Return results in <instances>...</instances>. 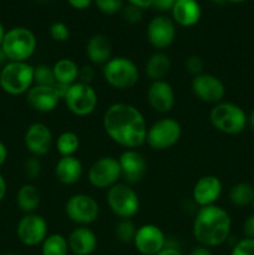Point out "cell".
I'll list each match as a JSON object with an SVG mask.
<instances>
[{
	"mask_svg": "<svg viewBox=\"0 0 254 255\" xmlns=\"http://www.w3.org/2000/svg\"><path fill=\"white\" fill-rule=\"evenodd\" d=\"M86 56L94 65L104 66L112 57V45L109 37L102 34H95L86 44Z\"/></svg>",
	"mask_w": 254,
	"mask_h": 255,
	"instance_id": "cb8c5ba5",
	"label": "cell"
},
{
	"mask_svg": "<svg viewBox=\"0 0 254 255\" xmlns=\"http://www.w3.org/2000/svg\"><path fill=\"white\" fill-rule=\"evenodd\" d=\"M37 39L34 32L27 27L16 26L5 31L1 42V51L7 61L26 62L35 54Z\"/></svg>",
	"mask_w": 254,
	"mask_h": 255,
	"instance_id": "277c9868",
	"label": "cell"
},
{
	"mask_svg": "<svg viewBox=\"0 0 254 255\" xmlns=\"http://www.w3.org/2000/svg\"><path fill=\"white\" fill-rule=\"evenodd\" d=\"M65 214L77 227H89L99 218L100 206L90 194L76 193L65 203Z\"/></svg>",
	"mask_w": 254,
	"mask_h": 255,
	"instance_id": "30bf717a",
	"label": "cell"
},
{
	"mask_svg": "<svg viewBox=\"0 0 254 255\" xmlns=\"http://www.w3.org/2000/svg\"><path fill=\"white\" fill-rule=\"evenodd\" d=\"M156 255H184V254L182 253L178 248H176V247L166 246L161 252H159V253H157Z\"/></svg>",
	"mask_w": 254,
	"mask_h": 255,
	"instance_id": "f6af8a7d",
	"label": "cell"
},
{
	"mask_svg": "<svg viewBox=\"0 0 254 255\" xmlns=\"http://www.w3.org/2000/svg\"><path fill=\"white\" fill-rule=\"evenodd\" d=\"M102 76L109 86L115 90H131L138 84V66L125 56H112L102 66Z\"/></svg>",
	"mask_w": 254,
	"mask_h": 255,
	"instance_id": "5b68a950",
	"label": "cell"
},
{
	"mask_svg": "<svg viewBox=\"0 0 254 255\" xmlns=\"http://www.w3.org/2000/svg\"><path fill=\"white\" fill-rule=\"evenodd\" d=\"M213 2H216V4H223L224 1H227V0H212Z\"/></svg>",
	"mask_w": 254,
	"mask_h": 255,
	"instance_id": "816d5d0a",
	"label": "cell"
},
{
	"mask_svg": "<svg viewBox=\"0 0 254 255\" xmlns=\"http://www.w3.org/2000/svg\"><path fill=\"white\" fill-rule=\"evenodd\" d=\"M147 40L158 51L171 46L176 37V24L164 15L154 16L147 26Z\"/></svg>",
	"mask_w": 254,
	"mask_h": 255,
	"instance_id": "9a60e30c",
	"label": "cell"
},
{
	"mask_svg": "<svg viewBox=\"0 0 254 255\" xmlns=\"http://www.w3.org/2000/svg\"><path fill=\"white\" fill-rule=\"evenodd\" d=\"M57 152L61 157L75 156L80 148V137L79 134L72 131H65L59 134L55 142Z\"/></svg>",
	"mask_w": 254,
	"mask_h": 255,
	"instance_id": "f1b7e54d",
	"label": "cell"
},
{
	"mask_svg": "<svg viewBox=\"0 0 254 255\" xmlns=\"http://www.w3.org/2000/svg\"><path fill=\"white\" fill-rule=\"evenodd\" d=\"M174 2H176V0H154L152 6L159 11H167V10H172Z\"/></svg>",
	"mask_w": 254,
	"mask_h": 255,
	"instance_id": "60d3db41",
	"label": "cell"
},
{
	"mask_svg": "<svg viewBox=\"0 0 254 255\" xmlns=\"http://www.w3.org/2000/svg\"><path fill=\"white\" fill-rule=\"evenodd\" d=\"M147 101L151 109L158 114H168L176 104V94L166 80L152 81L147 89Z\"/></svg>",
	"mask_w": 254,
	"mask_h": 255,
	"instance_id": "d6986e66",
	"label": "cell"
},
{
	"mask_svg": "<svg viewBox=\"0 0 254 255\" xmlns=\"http://www.w3.org/2000/svg\"><path fill=\"white\" fill-rule=\"evenodd\" d=\"M231 255H254V239H241L233 247Z\"/></svg>",
	"mask_w": 254,
	"mask_h": 255,
	"instance_id": "74e56055",
	"label": "cell"
},
{
	"mask_svg": "<svg viewBox=\"0 0 254 255\" xmlns=\"http://www.w3.org/2000/svg\"><path fill=\"white\" fill-rule=\"evenodd\" d=\"M7 159V148L1 141H0V167L5 163Z\"/></svg>",
	"mask_w": 254,
	"mask_h": 255,
	"instance_id": "7dc6e473",
	"label": "cell"
},
{
	"mask_svg": "<svg viewBox=\"0 0 254 255\" xmlns=\"http://www.w3.org/2000/svg\"><path fill=\"white\" fill-rule=\"evenodd\" d=\"M102 127L110 139L125 149L142 146L148 129L143 114L126 102H115L107 107L102 117Z\"/></svg>",
	"mask_w": 254,
	"mask_h": 255,
	"instance_id": "6da1fadb",
	"label": "cell"
},
{
	"mask_svg": "<svg viewBox=\"0 0 254 255\" xmlns=\"http://www.w3.org/2000/svg\"><path fill=\"white\" fill-rule=\"evenodd\" d=\"M50 36L54 41L64 42L67 41L70 37V29L65 22L55 21L50 26Z\"/></svg>",
	"mask_w": 254,
	"mask_h": 255,
	"instance_id": "836d02e7",
	"label": "cell"
},
{
	"mask_svg": "<svg viewBox=\"0 0 254 255\" xmlns=\"http://www.w3.org/2000/svg\"><path fill=\"white\" fill-rule=\"evenodd\" d=\"M121 178V168L119 159L112 156L100 157L90 166L87 179L90 184L97 189H109Z\"/></svg>",
	"mask_w": 254,
	"mask_h": 255,
	"instance_id": "8fae6325",
	"label": "cell"
},
{
	"mask_svg": "<svg viewBox=\"0 0 254 255\" xmlns=\"http://www.w3.org/2000/svg\"><path fill=\"white\" fill-rule=\"evenodd\" d=\"M251 207H252V209H253V212H254V199H253V202H252Z\"/></svg>",
	"mask_w": 254,
	"mask_h": 255,
	"instance_id": "f5cc1de1",
	"label": "cell"
},
{
	"mask_svg": "<svg viewBox=\"0 0 254 255\" xmlns=\"http://www.w3.org/2000/svg\"><path fill=\"white\" fill-rule=\"evenodd\" d=\"M136 232L137 227L132 219H120L115 227V237L124 244L133 243Z\"/></svg>",
	"mask_w": 254,
	"mask_h": 255,
	"instance_id": "4dcf8cb0",
	"label": "cell"
},
{
	"mask_svg": "<svg viewBox=\"0 0 254 255\" xmlns=\"http://www.w3.org/2000/svg\"><path fill=\"white\" fill-rule=\"evenodd\" d=\"M6 191H7V184L5 178L2 177V174L0 173V202L5 198L6 196Z\"/></svg>",
	"mask_w": 254,
	"mask_h": 255,
	"instance_id": "bcb514c9",
	"label": "cell"
},
{
	"mask_svg": "<svg viewBox=\"0 0 254 255\" xmlns=\"http://www.w3.org/2000/svg\"><path fill=\"white\" fill-rule=\"evenodd\" d=\"M243 233L246 238L254 239V212L244 221Z\"/></svg>",
	"mask_w": 254,
	"mask_h": 255,
	"instance_id": "ab89813d",
	"label": "cell"
},
{
	"mask_svg": "<svg viewBox=\"0 0 254 255\" xmlns=\"http://www.w3.org/2000/svg\"><path fill=\"white\" fill-rule=\"evenodd\" d=\"M191 86L194 96L206 104H219L226 96V85L223 81L219 77L207 72L194 76Z\"/></svg>",
	"mask_w": 254,
	"mask_h": 255,
	"instance_id": "4fadbf2b",
	"label": "cell"
},
{
	"mask_svg": "<svg viewBox=\"0 0 254 255\" xmlns=\"http://www.w3.org/2000/svg\"><path fill=\"white\" fill-rule=\"evenodd\" d=\"M26 104L34 111L47 114L52 112L59 106L61 97L55 86H37L34 85L25 95Z\"/></svg>",
	"mask_w": 254,
	"mask_h": 255,
	"instance_id": "ffe728a7",
	"label": "cell"
},
{
	"mask_svg": "<svg viewBox=\"0 0 254 255\" xmlns=\"http://www.w3.org/2000/svg\"><path fill=\"white\" fill-rule=\"evenodd\" d=\"M37 1H45V0H37Z\"/></svg>",
	"mask_w": 254,
	"mask_h": 255,
	"instance_id": "11a10c76",
	"label": "cell"
},
{
	"mask_svg": "<svg viewBox=\"0 0 254 255\" xmlns=\"http://www.w3.org/2000/svg\"><path fill=\"white\" fill-rule=\"evenodd\" d=\"M22 169H24L25 177H26L27 179H30V181H35V179L39 178L42 169L41 162H40L39 157H29V158L24 162V168Z\"/></svg>",
	"mask_w": 254,
	"mask_h": 255,
	"instance_id": "d6a6232c",
	"label": "cell"
},
{
	"mask_svg": "<svg viewBox=\"0 0 254 255\" xmlns=\"http://www.w3.org/2000/svg\"><path fill=\"white\" fill-rule=\"evenodd\" d=\"M79 65L74 60L67 59V57H62L52 65L56 84L65 85V86H71L75 82L79 81Z\"/></svg>",
	"mask_w": 254,
	"mask_h": 255,
	"instance_id": "484cf974",
	"label": "cell"
},
{
	"mask_svg": "<svg viewBox=\"0 0 254 255\" xmlns=\"http://www.w3.org/2000/svg\"><path fill=\"white\" fill-rule=\"evenodd\" d=\"M171 12L174 24L183 27L194 26L202 15L201 6L197 0H176Z\"/></svg>",
	"mask_w": 254,
	"mask_h": 255,
	"instance_id": "603a6c76",
	"label": "cell"
},
{
	"mask_svg": "<svg viewBox=\"0 0 254 255\" xmlns=\"http://www.w3.org/2000/svg\"><path fill=\"white\" fill-rule=\"evenodd\" d=\"M231 231V216L217 204L198 208L192 224V234L197 243L211 249L226 243Z\"/></svg>",
	"mask_w": 254,
	"mask_h": 255,
	"instance_id": "7a4b0ae2",
	"label": "cell"
},
{
	"mask_svg": "<svg viewBox=\"0 0 254 255\" xmlns=\"http://www.w3.org/2000/svg\"><path fill=\"white\" fill-rule=\"evenodd\" d=\"M67 1H69V4L71 5L72 7H75V9L84 10L87 9L94 0H67Z\"/></svg>",
	"mask_w": 254,
	"mask_h": 255,
	"instance_id": "b9f144b4",
	"label": "cell"
},
{
	"mask_svg": "<svg viewBox=\"0 0 254 255\" xmlns=\"http://www.w3.org/2000/svg\"><path fill=\"white\" fill-rule=\"evenodd\" d=\"M209 121L217 131L224 134H239L248 126V115L239 105L222 101L213 105L209 112Z\"/></svg>",
	"mask_w": 254,
	"mask_h": 255,
	"instance_id": "3957f363",
	"label": "cell"
},
{
	"mask_svg": "<svg viewBox=\"0 0 254 255\" xmlns=\"http://www.w3.org/2000/svg\"><path fill=\"white\" fill-rule=\"evenodd\" d=\"M55 177L64 186H72L81 179L84 167L81 161L75 156L60 157L55 164Z\"/></svg>",
	"mask_w": 254,
	"mask_h": 255,
	"instance_id": "7402d4cb",
	"label": "cell"
},
{
	"mask_svg": "<svg viewBox=\"0 0 254 255\" xmlns=\"http://www.w3.org/2000/svg\"><path fill=\"white\" fill-rule=\"evenodd\" d=\"M222 191H223V184L221 179L213 174H207L201 177L194 183L192 189V201L199 208L213 206L221 197Z\"/></svg>",
	"mask_w": 254,
	"mask_h": 255,
	"instance_id": "ac0fdd59",
	"label": "cell"
},
{
	"mask_svg": "<svg viewBox=\"0 0 254 255\" xmlns=\"http://www.w3.org/2000/svg\"><path fill=\"white\" fill-rule=\"evenodd\" d=\"M172 67V61L163 51H156L147 59L144 64V72L151 81H159L166 79Z\"/></svg>",
	"mask_w": 254,
	"mask_h": 255,
	"instance_id": "d4e9b609",
	"label": "cell"
},
{
	"mask_svg": "<svg viewBox=\"0 0 254 255\" xmlns=\"http://www.w3.org/2000/svg\"><path fill=\"white\" fill-rule=\"evenodd\" d=\"M121 178L127 184H136L144 178L147 173V162L137 149H125L119 156Z\"/></svg>",
	"mask_w": 254,
	"mask_h": 255,
	"instance_id": "e0dca14e",
	"label": "cell"
},
{
	"mask_svg": "<svg viewBox=\"0 0 254 255\" xmlns=\"http://www.w3.org/2000/svg\"><path fill=\"white\" fill-rule=\"evenodd\" d=\"M95 77V69L91 65H84L79 70V82L91 85Z\"/></svg>",
	"mask_w": 254,
	"mask_h": 255,
	"instance_id": "f35d334b",
	"label": "cell"
},
{
	"mask_svg": "<svg viewBox=\"0 0 254 255\" xmlns=\"http://www.w3.org/2000/svg\"><path fill=\"white\" fill-rule=\"evenodd\" d=\"M4 35H5V29L4 26H2L1 22H0V47H1V42H2V39H4Z\"/></svg>",
	"mask_w": 254,
	"mask_h": 255,
	"instance_id": "681fc988",
	"label": "cell"
},
{
	"mask_svg": "<svg viewBox=\"0 0 254 255\" xmlns=\"http://www.w3.org/2000/svg\"><path fill=\"white\" fill-rule=\"evenodd\" d=\"M184 67L194 77L197 75H201L204 72V61L199 55H191V56H188L186 59Z\"/></svg>",
	"mask_w": 254,
	"mask_h": 255,
	"instance_id": "d590c367",
	"label": "cell"
},
{
	"mask_svg": "<svg viewBox=\"0 0 254 255\" xmlns=\"http://www.w3.org/2000/svg\"><path fill=\"white\" fill-rule=\"evenodd\" d=\"M62 100L67 110L77 117L90 116L99 105V95L96 90L91 85L79 81L69 86Z\"/></svg>",
	"mask_w": 254,
	"mask_h": 255,
	"instance_id": "9c48e42d",
	"label": "cell"
},
{
	"mask_svg": "<svg viewBox=\"0 0 254 255\" xmlns=\"http://www.w3.org/2000/svg\"><path fill=\"white\" fill-rule=\"evenodd\" d=\"M106 203L120 219H132L139 211V197L127 183H116L107 189Z\"/></svg>",
	"mask_w": 254,
	"mask_h": 255,
	"instance_id": "52a82bcc",
	"label": "cell"
},
{
	"mask_svg": "<svg viewBox=\"0 0 254 255\" xmlns=\"http://www.w3.org/2000/svg\"><path fill=\"white\" fill-rule=\"evenodd\" d=\"M133 246L139 254L156 255L167 246V238L156 224H143L137 228Z\"/></svg>",
	"mask_w": 254,
	"mask_h": 255,
	"instance_id": "5bb4252c",
	"label": "cell"
},
{
	"mask_svg": "<svg viewBox=\"0 0 254 255\" xmlns=\"http://www.w3.org/2000/svg\"><path fill=\"white\" fill-rule=\"evenodd\" d=\"M69 251L67 238L59 233L49 234L41 243L42 255H67Z\"/></svg>",
	"mask_w": 254,
	"mask_h": 255,
	"instance_id": "f546056e",
	"label": "cell"
},
{
	"mask_svg": "<svg viewBox=\"0 0 254 255\" xmlns=\"http://www.w3.org/2000/svg\"><path fill=\"white\" fill-rule=\"evenodd\" d=\"M122 17L125 19V21H127L128 24H136V22L141 21L142 16V9L134 6V5L128 4L127 6L122 7Z\"/></svg>",
	"mask_w": 254,
	"mask_h": 255,
	"instance_id": "8d00e7d4",
	"label": "cell"
},
{
	"mask_svg": "<svg viewBox=\"0 0 254 255\" xmlns=\"http://www.w3.org/2000/svg\"><path fill=\"white\" fill-rule=\"evenodd\" d=\"M34 86V66L29 62L7 61L0 69V89L11 96L26 95Z\"/></svg>",
	"mask_w": 254,
	"mask_h": 255,
	"instance_id": "8992f818",
	"label": "cell"
},
{
	"mask_svg": "<svg viewBox=\"0 0 254 255\" xmlns=\"http://www.w3.org/2000/svg\"><path fill=\"white\" fill-rule=\"evenodd\" d=\"M254 199V186L246 182L234 184L229 191V201L236 207L251 206Z\"/></svg>",
	"mask_w": 254,
	"mask_h": 255,
	"instance_id": "83f0119b",
	"label": "cell"
},
{
	"mask_svg": "<svg viewBox=\"0 0 254 255\" xmlns=\"http://www.w3.org/2000/svg\"><path fill=\"white\" fill-rule=\"evenodd\" d=\"M227 1L234 2V4H239V2H244V1H247V0H227Z\"/></svg>",
	"mask_w": 254,
	"mask_h": 255,
	"instance_id": "f907efd6",
	"label": "cell"
},
{
	"mask_svg": "<svg viewBox=\"0 0 254 255\" xmlns=\"http://www.w3.org/2000/svg\"><path fill=\"white\" fill-rule=\"evenodd\" d=\"M248 126L251 127V129L254 131V109L252 110L251 114L248 115Z\"/></svg>",
	"mask_w": 254,
	"mask_h": 255,
	"instance_id": "c3c4849f",
	"label": "cell"
},
{
	"mask_svg": "<svg viewBox=\"0 0 254 255\" xmlns=\"http://www.w3.org/2000/svg\"><path fill=\"white\" fill-rule=\"evenodd\" d=\"M34 85H37V86H55L56 80H55L52 66L41 64L34 67Z\"/></svg>",
	"mask_w": 254,
	"mask_h": 255,
	"instance_id": "1f68e13d",
	"label": "cell"
},
{
	"mask_svg": "<svg viewBox=\"0 0 254 255\" xmlns=\"http://www.w3.org/2000/svg\"><path fill=\"white\" fill-rule=\"evenodd\" d=\"M69 249L75 255H91L97 248V237L89 227H77L67 237Z\"/></svg>",
	"mask_w": 254,
	"mask_h": 255,
	"instance_id": "44dd1931",
	"label": "cell"
},
{
	"mask_svg": "<svg viewBox=\"0 0 254 255\" xmlns=\"http://www.w3.org/2000/svg\"><path fill=\"white\" fill-rule=\"evenodd\" d=\"M41 196L36 186L32 183H25L19 188L16 193V204L25 214L35 213L39 208Z\"/></svg>",
	"mask_w": 254,
	"mask_h": 255,
	"instance_id": "4316f807",
	"label": "cell"
},
{
	"mask_svg": "<svg viewBox=\"0 0 254 255\" xmlns=\"http://www.w3.org/2000/svg\"><path fill=\"white\" fill-rule=\"evenodd\" d=\"M97 9L106 15H114L121 11L124 7L122 0H94Z\"/></svg>",
	"mask_w": 254,
	"mask_h": 255,
	"instance_id": "e575fe53",
	"label": "cell"
},
{
	"mask_svg": "<svg viewBox=\"0 0 254 255\" xmlns=\"http://www.w3.org/2000/svg\"><path fill=\"white\" fill-rule=\"evenodd\" d=\"M52 132L47 125L42 122H34L26 128L24 134V143L31 156L42 157L51 151Z\"/></svg>",
	"mask_w": 254,
	"mask_h": 255,
	"instance_id": "2e32d148",
	"label": "cell"
},
{
	"mask_svg": "<svg viewBox=\"0 0 254 255\" xmlns=\"http://www.w3.org/2000/svg\"><path fill=\"white\" fill-rule=\"evenodd\" d=\"M189 255H213V253H212L211 248H207V247L199 246L198 244V246L192 249Z\"/></svg>",
	"mask_w": 254,
	"mask_h": 255,
	"instance_id": "7bdbcfd3",
	"label": "cell"
},
{
	"mask_svg": "<svg viewBox=\"0 0 254 255\" xmlns=\"http://www.w3.org/2000/svg\"><path fill=\"white\" fill-rule=\"evenodd\" d=\"M16 236L24 246H41L45 238L49 236V226L46 219L37 213L25 214L17 223Z\"/></svg>",
	"mask_w": 254,
	"mask_h": 255,
	"instance_id": "7c38bea8",
	"label": "cell"
},
{
	"mask_svg": "<svg viewBox=\"0 0 254 255\" xmlns=\"http://www.w3.org/2000/svg\"><path fill=\"white\" fill-rule=\"evenodd\" d=\"M5 255H15L14 253H7V254H5Z\"/></svg>",
	"mask_w": 254,
	"mask_h": 255,
	"instance_id": "db71d44e",
	"label": "cell"
},
{
	"mask_svg": "<svg viewBox=\"0 0 254 255\" xmlns=\"http://www.w3.org/2000/svg\"><path fill=\"white\" fill-rule=\"evenodd\" d=\"M182 136V126L176 119L162 117L147 129L146 143L156 151L172 148Z\"/></svg>",
	"mask_w": 254,
	"mask_h": 255,
	"instance_id": "ba28073f",
	"label": "cell"
},
{
	"mask_svg": "<svg viewBox=\"0 0 254 255\" xmlns=\"http://www.w3.org/2000/svg\"><path fill=\"white\" fill-rule=\"evenodd\" d=\"M154 0H128L129 4L134 5V6L139 7V9H147L153 5Z\"/></svg>",
	"mask_w": 254,
	"mask_h": 255,
	"instance_id": "ee69618b",
	"label": "cell"
}]
</instances>
